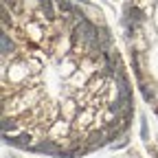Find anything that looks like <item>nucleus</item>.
<instances>
[{"label": "nucleus", "instance_id": "obj_1", "mask_svg": "<svg viewBox=\"0 0 158 158\" xmlns=\"http://www.w3.org/2000/svg\"><path fill=\"white\" fill-rule=\"evenodd\" d=\"M79 40H81L84 44H88V46H97L99 33H97V29L88 22V20H81V22L77 24L75 33H73V42H79Z\"/></svg>", "mask_w": 158, "mask_h": 158}, {"label": "nucleus", "instance_id": "obj_2", "mask_svg": "<svg viewBox=\"0 0 158 158\" xmlns=\"http://www.w3.org/2000/svg\"><path fill=\"white\" fill-rule=\"evenodd\" d=\"M141 22H143V11L138 7H134V5H127L125 7V27L132 31L134 27H138Z\"/></svg>", "mask_w": 158, "mask_h": 158}, {"label": "nucleus", "instance_id": "obj_3", "mask_svg": "<svg viewBox=\"0 0 158 158\" xmlns=\"http://www.w3.org/2000/svg\"><path fill=\"white\" fill-rule=\"evenodd\" d=\"M5 141H7L9 145H18V147H29V143H31V136H29V134H22V136H18V138H9V136H5Z\"/></svg>", "mask_w": 158, "mask_h": 158}, {"label": "nucleus", "instance_id": "obj_4", "mask_svg": "<svg viewBox=\"0 0 158 158\" xmlns=\"http://www.w3.org/2000/svg\"><path fill=\"white\" fill-rule=\"evenodd\" d=\"M40 7H42V13L48 18V20H53L55 18V13H53V5H51V0H40Z\"/></svg>", "mask_w": 158, "mask_h": 158}, {"label": "nucleus", "instance_id": "obj_5", "mask_svg": "<svg viewBox=\"0 0 158 158\" xmlns=\"http://www.w3.org/2000/svg\"><path fill=\"white\" fill-rule=\"evenodd\" d=\"M2 5L5 7H11V11H15V13L22 11V2H20V0H2Z\"/></svg>", "mask_w": 158, "mask_h": 158}, {"label": "nucleus", "instance_id": "obj_6", "mask_svg": "<svg viewBox=\"0 0 158 158\" xmlns=\"http://www.w3.org/2000/svg\"><path fill=\"white\" fill-rule=\"evenodd\" d=\"M0 40H2V55H9V53H11V48H13V44L9 42V35H7V33H2V37H0Z\"/></svg>", "mask_w": 158, "mask_h": 158}, {"label": "nucleus", "instance_id": "obj_7", "mask_svg": "<svg viewBox=\"0 0 158 158\" xmlns=\"http://www.w3.org/2000/svg\"><path fill=\"white\" fill-rule=\"evenodd\" d=\"M37 149H40V152H55V147H53L51 143H42V145H37Z\"/></svg>", "mask_w": 158, "mask_h": 158}, {"label": "nucleus", "instance_id": "obj_8", "mask_svg": "<svg viewBox=\"0 0 158 158\" xmlns=\"http://www.w3.org/2000/svg\"><path fill=\"white\" fill-rule=\"evenodd\" d=\"M9 127H11V130H15V123H13V121H9V118H5V121H2V132H7Z\"/></svg>", "mask_w": 158, "mask_h": 158}, {"label": "nucleus", "instance_id": "obj_9", "mask_svg": "<svg viewBox=\"0 0 158 158\" xmlns=\"http://www.w3.org/2000/svg\"><path fill=\"white\" fill-rule=\"evenodd\" d=\"M152 158H158V154H156V152H154V156H152Z\"/></svg>", "mask_w": 158, "mask_h": 158}]
</instances>
